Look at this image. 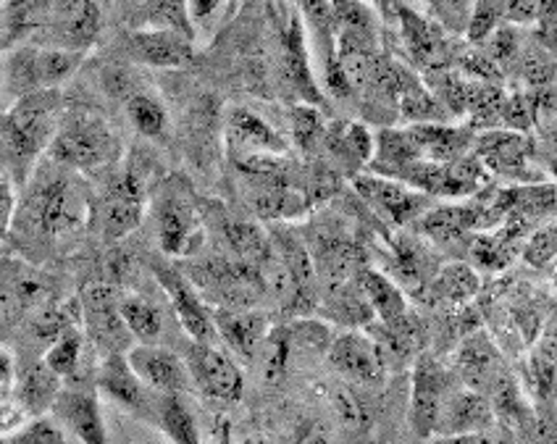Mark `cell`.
Masks as SVG:
<instances>
[{
    "label": "cell",
    "instance_id": "22",
    "mask_svg": "<svg viewBox=\"0 0 557 444\" xmlns=\"http://www.w3.org/2000/svg\"><path fill=\"white\" fill-rule=\"evenodd\" d=\"M48 284L32 266L0 261V316L16 319L46 303Z\"/></svg>",
    "mask_w": 557,
    "mask_h": 444
},
{
    "label": "cell",
    "instance_id": "29",
    "mask_svg": "<svg viewBox=\"0 0 557 444\" xmlns=\"http://www.w3.org/2000/svg\"><path fill=\"white\" fill-rule=\"evenodd\" d=\"M418 230L426 234L432 243L449 245V243H463L468 232L481 230L479 219V206H445V208H432L416 219Z\"/></svg>",
    "mask_w": 557,
    "mask_h": 444
},
{
    "label": "cell",
    "instance_id": "15",
    "mask_svg": "<svg viewBox=\"0 0 557 444\" xmlns=\"http://www.w3.org/2000/svg\"><path fill=\"white\" fill-rule=\"evenodd\" d=\"M126 363H129L135 377L148 386L156 395H185L187 390H193L189 382V373L185 360L180 355H174L166 347L158 345H137L132 347L126 355Z\"/></svg>",
    "mask_w": 557,
    "mask_h": 444
},
{
    "label": "cell",
    "instance_id": "48",
    "mask_svg": "<svg viewBox=\"0 0 557 444\" xmlns=\"http://www.w3.org/2000/svg\"><path fill=\"white\" fill-rule=\"evenodd\" d=\"M237 9L234 3H219V0H198V3H187V16H189V24H193V32L198 35V32H206V35H211V32H216L221 24L226 22L230 16V11Z\"/></svg>",
    "mask_w": 557,
    "mask_h": 444
},
{
    "label": "cell",
    "instance_id": "33",
    "mask_svg": "<svg viewBox=\"0 0 557 444\" xmlns=\"http://www.w3.org/2000/svg\"><path fill=\"white\" fill-rule=\"evenodd\" d=\"M119 313H122L124 326L129 329L132 340H139L143 345H156L163 334V316L153 303L139 295L119 297Z\"/></svg>",
    "mask_w": 557,
    "mask_h": 444
},
{
    "label": "cell",
    "instance_id": "59",
    "mask_svg": "<svg viewBox=\"0 0 557 444\" xmlns=\"http://www.w3.org/2000/svg\"><path fill=\"white\" fill-rule=\"evenodd\" d=\"M226 444H230V442H226Z\"/></svg>",
    "mask_w": 557,
    "mask_h": 444
},
{
    "label": "cell",
    "instance_id": "11",
    "mask_svg": "<svg viewBox=\"0 0 557 444\" xmlns=\"http://www.w3.org/2000/svg\"><path fill=\"white\" fill-rule=\"evenodd\" d=\"M453 390L455 384L445 368L429 355H421L413 371V399H410V423L421 440L434 436L436 421Z\"/></svg>",
    "mask_w": 557,
    "mask_h": 444
},
{
    "label": "cell",
    "instance_id": "18",
    "mask_svg": "<svg viewBox=\"0 0 557 444\" xmlns=\"http://www.w3.org/2000/svg\"><path fill=\"white\" fill-rule=\"evenodd\" d=\"M158 243L169 256H189L198 250L202 239V226L195 208L180 195H166L156 206Z\"/></svg>",
    "mask_w": 557,
    "mask_h": 444
},
{
    "label": "cell",
    "instance_id": "30",
    "mask_svg": "<svg viewBox=\"0 0 557 444\" xmlns=\"http://www.w3.org/2000/svg\"><path fill=\"white\" fill-rule=\"evenodd\" d=\"M61 392V379L42 363L24 366L16 377V405L24 416H40L53 408L55 397Z\"/></svg>",
    "mask_w": 557,
    "mask_h": 444
},
{
    "label": "cell",
    "instance_id": "45",
    "mask_svg": "<svg viewBox=\"0 0 557 444\" xmlns=\"http://www.w3.org/2000/svg\"><path fill=\"white\" fill-rule=\"evenodd\" d=\"M293 135L302 150H315L326 137V126L321 122L319 111L313 106H300L293 111Z\"/></svg>",
    "mask_w": 557,
    "mask_h": 444
},
{
    "label": "cell",
    "instance_id": "53",
    "mask_svg": "<svg viewBox=\"0 0 557 444\" xmlns=\"http://www.w3.org/2000/svg\"><path fill=\"white\" fill-rule=\"evenodd\" d=\"M540 14H542L540 0H512V3H505L503 9V18L505 22H510L512 27H516V24L536 22Z\"/></svg>",
    "mask_w": 557,
    "mask_h": 444
},
{
    "label": "cell",
    "instance_id": "2",
    "mask_svg": "<svg viewBox=\"0 0 557 444\" xmlns=\"http://www.w3.org/2000/svg\"><path fill=\"white\" fill-rule=\"evenodd\" d=\"M63 122V103L59 90H42L18 98L3 116L0 132L14 161L29 166L53 143Z\"/></svg>",
    "mask_w": 557,
    "mask_h": 444
},
{
    "label": "cell",
    "instance_id": "56",
    "mask_svg": "<svg viewBox=\"0 0 557 444\" xmlns=\"http://www.w3.org/2000/svg\"><path fill=\"white\" fill-rule=\"evenodd\" d=\"M436 444H495L490 434H466V436H447V440H436Z\"/></svg>",
    "mask_w": 557,
    "mask_h": 444
},
{
    "label": "cell",
    "instance_id": "49",
    "mask_svg": "<svg viewBox=\"0 0 557 444\" xmlns=\"http://www.w3.org/2000/svg\"><path fill=\"white\" fill-rule=\"evenodd\" d=\"M557 250V232L555 224H544L536 232H531L523 243V261L534 269H544L555 261Z\"/></svg>",
    "mask_w": 557,
    "mask_h": 444
},
{
    "label": "cell",
    "instance_id": "14",
    "mask_svg": "<svg viewBox=\"0 0 557 444\" xmlns=\"http://www.w3.org/2000/svg\"><path fill=\"white\" fill-rule=\"evenodd\" d=\"M356 189L369 206L389 224H410V221L421 219L426 213L429 198L426 195L416 193V189L405 187V184L387 180V176L363 174L356 176Z\"/></svg>",
    "mask_w": 557,
    "mask_h": 444
},
{
    "label": "cell",
    "instance_id": "17",
    "mask_svg": "<svg viewBox=\"0 0 557 444\" xmlns=\"http://www.w3.org/2000/svg\"><path fill=\"white\" fill-rule=\"evenodd\" d=\"M392 9H395L397 22H400L403 40L416 66L423 69L426 74L449 69V46L445 32L436 27L434 22H429L423 14H418L416 9H410V5L397 3Z\"/></svg>",
    "mask_w": 557,
    "mask_h": 444
},
{
    "label": "cell",
    "instance_id": "23",
    "mask_svg": "<svg viewBox=\"0 0 557 444\" xmlns=\"http://www.w3.org/2000/svg\"><path fill=\"white\" fill-rule=\"evenodd\" d=\"M211 319L219 340H224L243 358H256L261 353L265 337H269V321L256 310L213 308Z\"/></svg>",
    "mask_w": 557,
    "mask_h": 444
},
{
    "label": "cell",
    "instance_id": "36",
    "mask_svg": "<svg viewBox=\"0 0 557 444\" xmlns=\"http://www.w3.org/2000/svg\"><path fill=\"white\" fill-rule=\"evenodd\" d=\"M156 416L174 444H200L198 423H195V416L189 414L185 399L180 395H158Z\"/></svg>",
    "mask_w": 557,
    "mask_h": 444
},
{
    "label": "cell",
    "instance_id": "32",
    "mask_svg": "<svg viewBox=\"0 0 557 444\" xmlns=\"http://www.w3.org/2000/svg\"><path fill=\"white\" fill-rule=\"evenodd\" d=\"M397 106H400V116L405 122L413 124H445L447 113L445 108L434 100L429 87L416 77L413 72L403 69L400 92H397Z\"/></svg>",
    "mask_w": 557,
    "mask_h": 444
},
{
    "label": "cell",
    "instance_id": "54",
    "mask_svg": "<svg viewBox=\"0 0 557 444\" xmlns=\"http://www.w3.org/2000/svg\"><path fill=\"white\" fill-rule=\"evenodd\" d=\"M14 189H11V184L0 182V237L9 232L11 221H14Z\"/></svg>",
    "mask_w": 557,
    "mask_h": 444
},
{
    "label": "cell",
    "instance_id": "43",
    "mask_svg": "<svg viewBox=\"0 0 557 444\" xmlns=\"http://www.w3.org/2000/svg\"><path fill=\"white\" fill-rule=\"evenodd\" d=\"M329 405H332L342 429L356 431L358 434V431L369 427V414H366L363 403H360L350 386H332V390H329Z\"/></svg>",
    "mask_w": 557,
    "mask_h": 444
},
{
    "label": "cell",
    "instance_id": "38",
    "mask_svg": "<svg viewBox=\"0 0 557 444\" xmlns=\"http://www.w3.org/2000/svg\"><path fill=\"white\" fill-rule=\"evenodd\" d=\"M126 116H129L132 126H135L139 135L145 137H163L169 130L166 108L148 92H132L126 98Z\"/></svg>",
    "mask_w": 557,
    "mask_h": 444
},
{
    "label": "cell",
    "instance_id": "13",
    "mask_svg": "<svg viewBox=\"0 0 557 444\" xmlns=\"http://www.w3.org/2000/svg\"><path fill=\"white\" fill-rule=\"evenodd\" d=\"M143 202H145V184L143 176L135 169H129L109 193L103 195L98 206V224L100 234L109 243L124 239L132 234L143 221Z\"/></svg>",
    "mask_w": 557,
    "mask_h": 444
},
{
    "label": "cell",
    "instance_id": "6",
    "mask_svg": "<svg viewBox=\"0 0 557 444\" xmlns=\"http://www.w3.org/2000/svg\"><path fill=\"white\" fill-rule=\"evenodd\" d=\"M193 282L208 295H213L226 310H252L263 295V282L256 266L243 261L213 258L193 266Z\"/></svg>",
    "mask_w": 557,
    "mask_h": 444
},
{
    "label": "cell",
    "instance_id": "7",
    "mask_svg": "<svg viewBox=\"0 0 557 444\" xmlns=\"http://www.w3.org/2000/svg\"><path fill=\"white\" fill-rule=\"evenodd\" d=\"M100 32V11L95 3H48V16L32 40L37 48L85 55Z\"/></svg>",
    "mask_w": 557,
    "mask_h": 444
},
{
    "label": "cell",
    "instance_id": "52",
    "mask_svg": "<svg viewBox=\"0 0 557 444\" xmlns=\"http://www.w3.org/2000/svg\"><path fill=\"white\" fill-rule=\"evenodd\" d=\"M18 444H69L63 436L61 427H55L53 421H37L35 427H29L18 436Z\"/></svg>",
    "mask_w": 557,
    "mask_h": 444
},
{
    "label": "cell",
    "instance_id": "12",
    "mask_svg": "<svg viewBox=\"0 0 557 444\" xmlns=\"http://www.w3.org/2000/svg\"><path fill=\"white\" fill-rule=\"evenodd\" d=\"M329 366L358 386H379L384 382V355L369 334L347 332L332 340L329 345Z\"/></svg>",
    "mask_w": 557,
    "mask_h": 444
},
{
    "label": "cell",
    "instance_id": "41",
    "mask_svg": "<svg viewBox=\"0 0 557 444\" xmlns=\"http://www.w3.org/2000/svg\"><path fill=\"white\" fill-rule=\"evenodd\" d=\"M284 337H287L289 355L297 353H329L332 345V329L324 326L319 321H295L284 329Z\"/></svg>",
    "mask_w": 557,
    "mask_h": 444
},
{
    "label": "cell",
    "instance_id": "26",
    "mask_svg": "<svg viewBox=\"0 0 557 444\" xmlns=\"http://www.w3.org/2000/svg\"><path fill=\"white\" fill-rule=\"evenodd\" d=\"M129 53L148 66H185L193 59V40L166 29H137L129 35Z\"/></svg>",
    "mask_w": 557,
    "mask_h": 444
},
{
    "label": "cell",
    "instance_id": "16",
    "mask_svg": "<svg viewBox=\"0 0 557 444\" xmlns=\"http://www.w3.org/2000/svg\"><path fill=\"white\" fill-rule=\"evenodd\" d=\"M153 271L193 342H198V345H213L219 340V334L216 326H213L211 308L200 300V295L189 284V279L182 271H176L174 266H153Z\"/></svg>",
    "mask_w": 557,
    "mask_h": 444
},
{
    "label": "cell",
    "instance_id": "4",
    "mask_svg": "<svg viewBox=\"0 0 557 444\" xmlns=\"http://www.w3.org/2000/svg\"><path fill=\"white\" fill-rule=\"evenodd\" d=\"M116 137L109 124L95 113H77L63 119L53 143L48 145L50 161L63 169L92 171L116 158Z\"/></svg>",
    "mask_w": 557,
    "mask_h": 444
},
{
    "label": "cell",
    "instance_id": "47",
    "mask_svg": "<svg viewBox=\"0 0 557 444\" xmlns=\"http://www.w3.org/2000/svg\"><path fill=\"white\" fill-rule=\"evenodd\" d=\"M499 124L508 126V132H518V135H527V132L534 126V103H531L529 92H505L503 103V116H499Z\"/></svg>",
    "mask_w": 557,
    "mask_h": 444
},
{
    "label": "cell",
    "instance_id": "5",
    "mask_svg": "<svg viewBox=\"0 0 557 444\" xmlns=\"http://www.w3.org/2000/svg\"><path fill=\"white\" fill-rule=\"evenodd\" d=\"M405 187L416 189L421 195H440V198H468L479 193L486 182V171L476 161V156L468 153L453 163H416L392 176Z\"/></svg>",
    "mask_w": 557,
    "mask_h": 444
},
{
    "label": "cell",
    "instance_id": "58",
    "mask_svg": "<svg viewBox=\"0 0 557 444\" xmlns=\"http://www.w3.org/2000/svg\"><path fill=\"white\" fill-rule=\"evenodd\" d=\"M0 92H3V85H0Z\"/></svg>",
    "mask_w": 557,
    "mask_h": 444
},
{
    "label": "cell",
    "instance_id": "37",
    "mask_svg": "<svg viewBox=\"0 0 557 444\" xmlns=\"http://www.w3.org/2000/svg\"><path fill=\"white\" fill-rule=\"evenodd\" d=\"M324 139L332 156L342 158V161L369 163L373 156L371 132L360 124H334L332 130H326Z\"/></svg>",
    "mask_w": 557,
    "mask_h": 444
},
{
    "label": "cell",
    "instance_id": "31",
    "mask_svg": "<svg viewBox=\"0 0 557 444\" xmlns=\"http://www.w3.org/2000/svg\"><path fill=\"white\" fill-rule=\"evenodd\" d=\"M356 284L360 295H363V300L369 303L371 313L382 323H395L408 313V303H405L400 287H397L395 282H389L384 274H379V271L360 269Z\"/></svg>",
    "mask_w": 557,
    "mask_h": 444
},
{
    "label": "cell",
    "instance_id": "1",
    "mask_svg": "<svg viewBox=\"0 0 557 444\" xmlns=\"http://www.w3.org/2000/svg\"><path fill=\"white\" fill-rule=\"evenodd\" d=\"M18 215L24 226L40 237H69L87 224L90 198L77 176L69 171H48L29 189Z\"/></svg>",
    "mask_w": 557,
    "mask_h": 444
},
{
    "label": "cell",
    "instance_id": "39",
    "mask_svg": "<svg viewBox=\"0 0 557 444\" xmlns=\"http://www.w3.org/2000/svg\"><path fill=\"white\" fill-rule=\"evenodd\" d=\"M308 200L302 198L300 193L287 184H282L278 180L265 184V189L256 198V211L269 221H278V219H295L306 211Z\"/></svg>",
    "mask_w": 557,
    "mask_h": 444
},
{
    "label": "cell",
    "instance_id": "21",
    "mask_svg": "<svg viewBox=\"0 0 557 444\" xmlns=\"http://www.w3.org/2000/svg\"><path fill=\"white\" fill-rule=\"evenodd\" d=\"M455 368H458L460 379L468 384V390L479 392L484 397H490L495 384L508 373L503 368V358H499L497 347L481 332L460 342L458 355H455Z\"/></svg>",
    "mask_w": 557,
    "mask_h": 444
},
{
    "label": "cell",
    "instance_id": "51",
    "mask_svg": "<svg viewBox=\"0 0 557 444\" xmlns=\"http://www.w3.org/2000/svg\"><path fill=\"white\" fill-rule=\"evenodd\" d=\"M531 382H534V392L542 403L544 399L553 397V386H555V345H553V340H549V345L542 347V350L534 355V360H531Z\"/></svg>",
    "mask_w": 557,
    "mask_h": 444
},
{
    "label": "cell",
    "instance_id": "57",
    "mask_svg": "<svg viewBox=\"0 0 557 444\" xmlns=\"http://www.w3.org/2000/svg\"><path fill=\"white\" fill-rule=\"evenodd\" d=\"M14 377V366H11V358L0 350V386H5Z\"/></svg>",
    "mask_w": 557,
    "mask_h": 444
},
{
    "label": "cell",
    "instance_id": "50",
    "mask_svg": "<svg viewBox=\"0 0 557 444\" xmlns=\"http://www.w3.org/2000/svg\"><path fill=\"white\" fill-rule=\"evenodd\" d=\"M471 5L473 3H426L429 22H434L442 32H466L468 18H471Z\"/></svg>",
    "mask_w": 557,
    "mask_h": 444
},
{
    "label": "cell",
    "instance_id": "20",
    "mask_svg": "<svg viewBox=\"0 0 557 444\" xmlns=\"http://www.w3.org/2000/svg\"><path fill=\"white\" fill-rule=\"evenodd\" d=\"M492 421H495V410H492L490 397L455 386L453 395L447 397L445 408H442L440 421H436L434 436L436 440H447V436L486 434Z\"/></svg>",
    "mask_w": 557,
    "mask_h": 444
},
{
    "label": "cell",
    "instance_id": "28",
    "mask_svg": "<svg viewBox=\"0 0 557 444\" xmlns=\"http://www.w3.org/2000/svg\"><path fill=\"white\" fill-rule=\"evenodd\" d=\"M98 386L106 395L116 399V403L126 405L132 410H153L156 414V399L150 397V390L135 377L124 355H106L103 366L98 373ZM158 397V395H156Z\"/></svg>",
    "mask_w": 557,
    "mask_h": 444
},
{
    "label": "cell",
    "instance_id": "3",
    "mask_svg": "<svg viewBox=\"0 0 557 444\" xmlns=\"http://www.w3.org/2000/svg\"><path fill=\"white\" fill-rule=\"evenodd\" d=\"M82 63V55L63 53V50L24 46L14 48L0 61V85L5 92L24 98V95L55 90L63 79L72 77Z\"/></svg>",
    "mask_w": 557,
    "mask_h": 444
},
{
    "label": "cell",
    "instance_id": "9",
    "mask_svg": "<svg viewBox=\"0 0 557 444\" xmlns=\"http://www.w3.org/2000/svg\"><path fill=\"white\" fill-rule=\"evenodd\" d=\"M119 297L122 292L113 284L98 282L87 284L79 300L87 334L95 340V345L103 347L106 355H122L132 342L129 329L124 326L122 313H119Z\"/></svg>",
    "mask_w": 557,
    "mask_h": 444
},
{
    "label": "cell",
    "instance_id": "24",
    "mask_svg": "<svg viewBox=\"0 0 557 444\" xmlns=\"http://www.w3.org/2000/svg\"><path fill=\"white\" fill-rule=\"evenodd\" d=\"M278 72H282V79L287 82V85L293 87L297 95H302V100H308L310 106L321 103V90H319V85H315L313 74H310L306 37H302L300 18H297V16L289 18L287 29L282 32Z\"/></svg>",
    "mask_w": 557,
    "mask_h": 444
},
{
    "label": "cell",
    "instance_id": "42",
    "mask_svg": "<svg viewBox=\"0 0 557 444\" xmlns=\"http://www.w3.org/2000/svg\"><path fill=\"white\" fill-rule=\"evenodd\" d=\"M479 50L495 63L499 72H503V66L518 61V55H521V35H518V29L512 27V24H499V27L481 42Z\"/></svg>",
    "mask_w": 557,
    "mask_h": 444
},
{
    "label": "cell",
    "instance_id": "19",
    "mask_svg": "<svg viewBox=\"0 0 557 444\" xmlns=\"http://www.w3.org/2000/svg\"><path fill=\"white\" fill-rule=\"evenodd\" d=\"M53 416L63 429L72 431L82 444H106V423L98 397L85 386H66L53 403Z\"/></svg>",
    "mask_w": 557,
    "mask_h": 444
},
{
    "label": "cell",
    "instance_id": "34",
    "mask_svg": "<svg viewBox=\"0 0 557 444\" xmlns=\"http://www.w3.org/2000/svg\"><path fill=\"white\" fill-rule=\"evenodd\" d=\"M224 237L226 243L232 245L234 256L243 263L256 266V269L274 256L269 234H265L258 224H250V221H226Z\"/></svg>",
    "mask_w": 557,
    "mask_h": 444
},
{
    "label": "cell",
    "instance_id": "44",
    "mask_svg": "<svg viewBox=\"0 0 557 444\" xmlns=\"http://www.w3.org/2000/svg\"><path fill=\"white\" fill-rule=\"evenodd\" d=\"M518 66H521L523 79L529 82V90L553 87V79H555L553 53H547L542 46L521 50V55H518Z\"/></svg>",
    "mask_w": 557,
    "mask_h": 444
},
{
    "label": "cell",
    "instance_id": "40",
    "mask_svg": "<svg viewBox=\"0 0 557 444\" xmlns=\"http://www.w3.org/2000/svg\"><path fill=\"white\" fill-rule=\"evenodd\" d=\"M79 360H82V334L79 329H74V332L63 334L61 340H55L53 345L48 347L42 363H46L50 371H53L63 382V379L77 377Z\"/></svg>",
    "mask_w": 557,
    "mask_h": 444
},
{
    "label": "cell",
    "instance_id": "8",
    "mask_svg": "<svg viewBox=\"0 0 557 444\" xmlns=\"http://www.w3.org/2000/svg\"><path fill=\"white\" fill-rule=\"evenodd\" d=\"M185 366L189 382H193L202 397L216 399V403H237L243 397V371L216 345H198V342H193Z\"/></svg>",
    "mask_w": 557,
    "mask_h": 444
},
{
    "label": "cell",
    "instance_id": "25",
    "mask_svg": "<svg viewBox=\"0 0 557 444\" xmlns=\"http://www.w3.org/2000/svg\"><path fill=\"white\" fill-rule=\"evenodd\" d=\"M226 137H230L232 153L282 156L287 150V143L276 135L274 126L265 124L248 108H232L226 119Z\"/></svg>",
    "mask_w": 557,
    "mask_h": 444
},
{
    "label": "cell",
    "instance_id": "27",
    "mask_svg": "<svg viewBox=\"0 0 557 444\" xmlns=\"http://www.w3.org/2000/svg\"><path fill=\"white\" fill-rule=\"evenodd\" d=\"M527 237L529 221L510 219L503 226H497V232L479 234L476 239H471V258L479 269L503 271L505 266H510L512 258L521 256V245L527 243Z\"/></svg>",
    "mask_w": 557,
    "mask_h": 444
},
{
    "label": "cell",
    "instance_id": "35",
    "mask_svg": "<svg viewBox=\"0 0 557 444\" xmlns=\"http://www.w3.org/2000/svg\"><path fill=\"white\" fill-rule=\"evenodd\" d=\"M479 292V276L473 274L471 266L466 263H449L442 271H436L432 284H429V295L432 300L449 303V306H460V303L471 300Z\"/></svg>",
    "mask_w": 557,
    "mask_h": 444
},
{
    "label": "cell",
    "instance_id": "10",
    "mask_svg": "<svg viewBox=\"0 0 557 444\" xmlns=\"http://www.w3.org/2000/svg\"><path fill=\"white\" fill-rule=\"evenodd\" d=\"M473 156L484 166V171H495L497 176L510 182H534L540 176L531 171V156H534V143L529 135H518V132L495 130L479 135L473 143Z\"/></svg>",
    "mask_w": 557,
    "mask_h": 444
},
{
    "label": "cell",
    "instance_id": "46",
    "mask_svg": "<svg viewBox=\"0 0 557 444\" xmlns=\"http://www.w3.org/2000/svg\"><path fill=\"white\" fill-rule=\"evenodd\" d=\"M503 9L505 3H473L471 5V18H468V42L471 46H479L486 40V37L495 32L499 24H503Z\"/></svg>",
    "mask_w": 557,
    "mask_h": 444
},
{
    "label": "cell",
    "instance_id": "55",
    "mask_svg": "<svg viewBox=\"0 0 557 444\" xmlns=\"http://www.w3.org/2000/svg\"><path fill=\"white\" fill-rule=\"evenodd\" d=\"M300 444H332V431H329L326 423L315 421L300 434Z\"/></svg>",
    "mask_w": 557,
    "mask_h": 444
}]
</instances>
